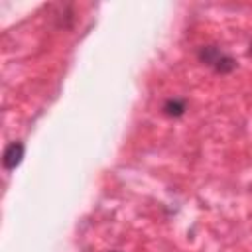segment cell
Returning a JSON list of instances; mask_svg holds the SVG:
<instances>
[{
    "instance_id": "cell-1",
    "label": "cell",
    "mask_w": 252,
    "mask_h": 252,
    "mask_svg": "<svg viewBox=\"0 0 252 252\" xmlns=\"http://www.w3.org/2000/svg\"><path fill=\"white\" fill-rule=\"evenodd\" d=\"M22 158H24V146H22L20 142H12V144L4 150V158H2L4 167H6V169H14V167L22 161Z\"/></svg>"
},
{
    "instance_id": "cell-2",
    "label": "cell",
    "mask_w": 252,
    "mask_h": 252,
    "mask_svg": "<svg viewBox=\"0 0 252 252\" xmlns=\"http://www.w3.org/2000/svg\"><path fill=\"white\" fill-rule=\"evenodd\" d=\"M250 51H252V49H250Z\"/></svg>"
}]
</instances>
